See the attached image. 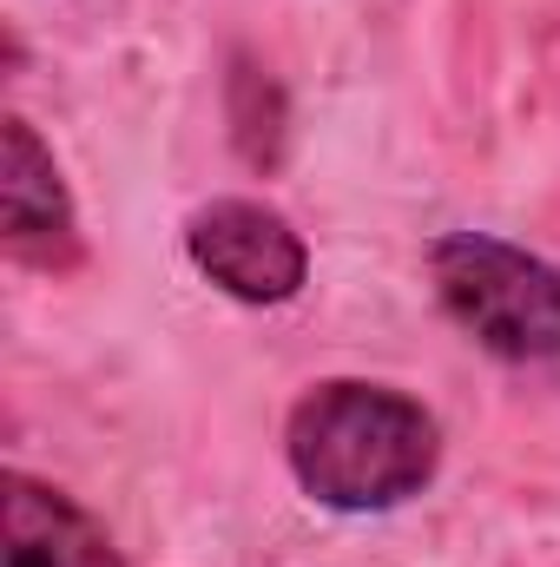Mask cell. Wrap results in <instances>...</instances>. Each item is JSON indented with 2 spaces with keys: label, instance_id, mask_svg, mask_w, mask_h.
<instances>
[{
  "label": "cell",
  "instance_id": "obj_1",
  "mask_svg": "<svg viewBox=\"0 0 560 567\" xmlns=\"http://www.w3.org/2000/svg\"><path fill=\"white\" fill-rule=\"evenodd\" d=\"M283 462L317 508L390 515L442 468V423L396 383L323 377L283 416Z\"/></svg>",
  "mask_w": 560,
  "mask_h": 567
},
{
  "label": "cell",
  "instance_id": "obj_2",
  "mask_svg": "<svg viewBox=\"0 0 560 567\" xmlns=\"http://www.w3.org/2000/svg\"><path fill=\"white\" fill-rule=\"evenodd\" d=\"M442 317L495 363L560 383V265L495 231H448L428 245Z\"/></svg>",
  "mask_w": 560,
  "mask_h": 567
},
{
  "label": "cell",
  "instance_id": "obj_3",
  "mask_svg": "<svg viewBox=\"0 0 560 567\" xmlns=\"http://www.w3.org/2000/svg\"><path fill=\"white\" fill-rule=\"evenodd\" d=\"M185 258L211 290L251 310H278L310 284L303 231L265 198H205L185 218Z\"/></svg>",
  "mask_w": 560,
  "mask_h": 567
},
{
  "label": "cell",
  "instance_id": "obj_4",
  "mask_svg": "<svg viewBox=\"0 0 560 567\" xmlns=\"http://www.w3.org/2000/svg\"><path fill=\"white\" fill-rule=\"evenodd\" d=\"M0 245L13 265L53 271V278L86 265V238H80V212L60 178V158L20 113L0 120Z\"/></svg>",
  "mask_w": 560,
  "mask_h": 567
},
{
  "label": "cell",
  "instance_id": "obj_5",
  "mask_svg": "<svg viewBox=\"0 0 560 567\" xmlns=\"http://www.w3.org/2000/svg\"><path fill=\"white\" fill-rule=\"evenodd\" d=\"M0 561L7 567H126L106 522H93L66 488L7 468L0 475Z\"/></svg>",
  "mask_w": 560,
  "mask_h": 567
},
{
  "label": "cell",
  "instance_id": "obj_6",
  "mask_svg": "<svg viewBox=\"0 0 560 567\" xmlns=\"http://www.w3.org/2000/svg\"><path fill=\"white\" fill-rule=\"evenodd\" d=\"M231 140H238V152L251 158V165H278L283 152V93H271L265 106H251V93H245V80L231 73Z\"/></svg>",
  "mask_w": 560,
  "mask_h": 567
}]
</instances>
